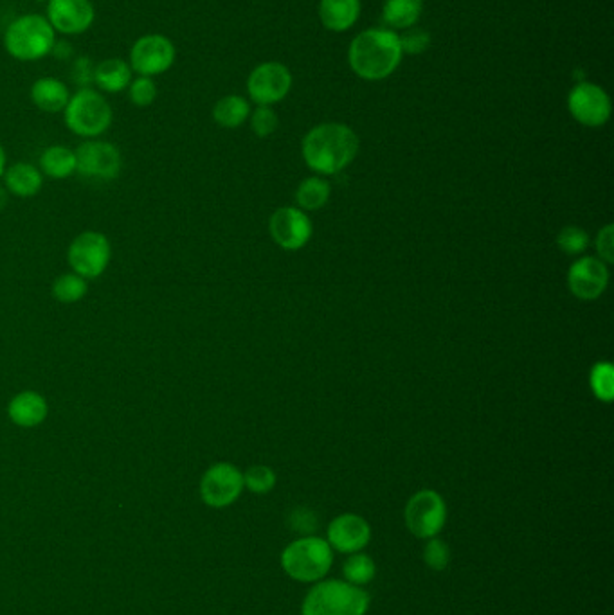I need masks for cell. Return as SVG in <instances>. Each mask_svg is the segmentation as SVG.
<instances>
[{
    "instance_id": "cell-1",
    "label": "cell",
    "mask_w": 614,
    "mask_h": 615,
    "mask_svg": "<svg viewBox=\"0 0 614 615\" xmlns=\"http://www.w3.org/2000/svg\"><path fill=\"white\" fill-rule=\"evenodd\" d=\"M359 152V137L352 128L339 123L319 125L303 141V157L310 170L321 175L343 171Z\"/></svg>"
},
{
    "instance_id": "cell-2",
    "label": "cell",
    "mask_w": 614,
    "mask_h": 615,
    "mask_svg": "<svg viewBox=\"0 0 614 615\" xmlns=\"http://www.w3.org/2000/svg\"><path fill=\"white\" fill-rule=\"evenodd\" d=\"M348 60L353 72L364 80H384L402 60L398 35L386 29L364 31L350 45Z\"/></svg>"
},
{
    "instance_id": "cell-3",
    "label": "cell",
    "mask_w": 614,
    "mask_h": 615,
    "mask_svg": "<svg viewBox=\"0 0 614 615\" xmlns=\"http://www.w3.org/2000/svg\"><path fill=\"white\" fill-rule=\"evenodd\" d=\"M56 31L46 15L28 13L15 18L4 33V47L19 62H38L53 53Z\"/></svg>"
},
{
    "instance_id": "cell-4",
    "label": "cell",
    "mask_w": 614,
    "mask_h": 615,
    "mask_svg": "<svg viewBox=\"0 0 614 615\" xmlns=\"http://www.w3.org/2000/svg\"><path fill=\"white\" fill-rule=\"evenodd\" d=\"M334 549L325 538L316 535L301 536L285 547L281 553V567L292 580L301 583L321 581L332 569Z\"/></svg>"
},
{
    "instance_id": "cell-5",
    "label": "cell",
    "mask_w": 614,
    "mask_h": 615,
    "mask_svg": "<svg viewBox=\"0 0 614 615\" xmlns=\"http://www.w3.org/2000/svg\"><path fill=\"white\" fill-rule=\"evenodd\" d=\"M370 596L348 581L328 580L317 583L303 601L301 615H364Z\"/></svg>"
},
{
    "instance_id": "cell-6",
    "label": "cell",
    "mask_w": 614,
    "mask_h": 615,
    "mask_svg": "<svg viewBox=\"0 0 614 615\" xmlns=\"http://www.w3.org/2000/svg\"><path fill=\"white\" fill-rule=\"evenodd\" d=\"M112 107L98 90L85 87L74 92L64 110L65 125L78 137L98 139L112 125Z\"/></svg>"
},
{
    "instance_id": "cell-7",
    "label": "cell",
    "mask_w": 614,
    "mask_h": 615,
    "mask_svg": "<svg viewBox=\"0 0 614 615\" xmlns=\"http://www.w3.org/2000/svg\"><path fill=\"white\" fill-rule=\"evenodd\" d=\"M112 258L110 241L103 232L85 231L78 234L69 249H67V261L73 268L74 274L83 279H98L109 268Z\"/></svg>"
},
{
    "instance_id": "cell-8",
    "label": "cell",
    "mask_w": 614,
    "mask_h": 615,
    "mask_svg": "<svg viewBox=\"0 0 614 615\" xmlns=\"http://www.w3.org/2000/svg\"><path fill=\"white\" fill-rule=\"evenodd\" d=\"M406 526L411 535L422 540L438 536L447 522V506L438 491L420 490L407 502Z\"/></svg>"
},
{
    "instance_id": "cell-9",
    "label": "cell",
    "mask_w": 614,
    "mask_h": 615,
    "mask_svg": "<svg viewBox=\"0 0 614 615\" xmlns=\"http://www.w3.org/2000/svg\"><path fill=\"white\" fill-rule=\"evenodd\" d=\"M177 60V47L161 33H150L137 38L130 49V67L139 76L154 78L170 71Z\"/></svg>"
},
{
    "instance_id": "cell-10",
    "label": "cell",
    "mask_w": 614,
    "mask_h": 615,
    "mask_svg": "<svg viewBox=\"0 0 614 615\" xmlns=\"http://www.w3.org/2000/svg\"><path fill=\"white\" fill-rule=\"evenodd\" d=\"M244 488V473L235 464L217 463L202 475L200 497L211 508H227L242 495Z\"/></svg>"
},
{
    "instance_id": "cell-11",
    "label": "cell",
    "mask_w": 614,
    "mask_h": 615,
    "mask_svg": "<svg viewBox=\"0 0 614 615\" xmlns=\"http://www.w3.org/2000/svg\"><path fill=\"white\" fill-rule=\"evenodd\" d=\"M118 146L100 139H87L76 150V171L87 179L114 180L121 171Z\"/></svg>"
},
{
    "instance_id": "cell-12",
    "label": "cell",
    "mask_w": 614,
    "mask_h": 615,
    "mask_svg": "<svg viewBox=\"0 0 614 615\" xmlns=\"http://www.w3.org/2000/svg\"><path fill=\"white\" fill-rule=\"evenodd\" d=\"M290 87L292 76L289 69L276 62L262 63L251 72L247 80L249 96L260 107H271L278 103L289 94Z\"/></svg>"
},
{
    "instance_id": "cell-13",
    "label": "cell",
    "mask_w": 614,
    "mask_h": 615,
    "mask_svg": "<svg viewBox=\"0 0 614 615\" xmlns=\"http://www.w3.org/2000/svg\"><path fill=\"white\" fill-rule=\"evenodd\" d=\"M569 112L580 125L602 126L611 117V99L593 83H578L568 99Z\"/></svg>"
},
{
    "instance_id": "cell-14",
    "label": "cell",
    "mask_w": 614,
    "mask_h": 615,
    "mask_svg": "<svg viewBox=\"0 0 614 615\" xmlns=\"http://www.w3.org/2000/svg\"><path fill=\"white\" fill-rule=\"evenodd\" d=\"M46 18L56 33L83 35L94 24L96 9L91 0H47Z\"/></svg>"
},
{
    "instance_id": "cell-15",
    "label": "cell",
    "mask_w": 614,
    "mask_h": 615,
    "mask_svg": "<svg viewBox=\"0 0 614 615\" xmlns=\"http://www.w3.org/2000/svg\"><path fill=\"white\" fill-rule=\"evenodd\" d=\"M269 231L272 240L276 241L281 249L299 250L307 245L312 236V223L307 213L298 207H281L272 214Z\"/></svg>"
},
{
    "instance_id": "cell-16",
    "label": "cell",
    "mask_w": 614,
    "mask_h": 615,
    "mask_svg": "<svg viewBox=\"0 0 614 615\" xmlns=\"http://www.w3.org/2000/svg\"><path fill=\"white\" fill-rule=\"evenodd\" d=\"M607 283H609V268L602 259L587 256L578 259L569 268V292L582 301L598 299L604 294Z\"/></svg>"
},
{
    "instance_id": "cell-17",
    "label": "cell",
    "mask_w": 614,
    "mask_h": 615,
    "mask_svg": "<svg viewBox=\"0 0 614 615\" xmlns=\"http://www.w3.org/2000/svg\"><path fill=\"white\" fill-rule=\"evenodd\" d=\"M326 536V542L339 553H361L362 549L370 544L371 527L359 515L344 513L330 522Z\"/></svg>"
},
{
    "instance_id": "cell-18",
    "label": "cell",
    "mask_w": 614,
    "mask_h": 615,
    "mask_svg": "<svg viewBox=\"0 0 614 615\" xmlns=\"http://www.w3.org/2000/svg\"><path fill=\"white\" fill-rule=\"evenodd\" d=\"M49 405L37 391H22L8 403V418L20 428L40 427L47 419Z\"/></svg>"
},
{
    "instance_id": "cell-19",
    "label": "cell",
    "mask_w": 614,
    "mask_h": 615,
    "mask_svg": "<svg viewBox=\"0 0 614 615\" xmlns=\"http://www.w3.org/2000/svg\"><path fill=\"white\" fill-rule=\"evenodd\" d=\"M29 96L33 105L46 112V114H58V112H64L69 99H71V92L67 89L64 81L58 80V78H40L31 85L29 90Z\"/></svg>"
},
{
    "instance_id": "cell-20",
    "label": "cell",
    "mask_w": 614,
    "mask_h": 615,
    "mask_svg": "<svg viewBox=\"0 0 614 615\" xmlns=\"http://www.w3.org/2000/svg\"><path fill=\"white\" fill-rule=\"evenodd\" d=\"M2 177L6 191L19 198L35 197L44 186L42 171L28 162H17L6 168Z\"/></svg>"
},
{
    "instance_id": "cell-21",
    "label": "cell",
    "mask_w": 614,
    "mask_h": 615,
    "mask_svg": "<svg viewBox=\"0 0 614 615\" xmlns=\"http://www.w3.org/2000/svg\"><path fill=\"white\" fill-rule=\"evenodd\" d=\"M132 67L121 58H107L94 67V83L109 94L123 92L132 81Z\"/></svg>"
},
{
    "instance_id": "cell-22",
    "label": "cell",
    "mask_w": 614,
    "mask_h": 615,
    "mask_svg": "<svg viewBox=\"0 0 614 615\" xmlns=\"http://www.w3.org/2000/svg\"><path fill=\"white\" fill-rule=\"evenodd\" d=\"M361 13L359 0H321L319 17L326 29L346 31L357 22Z\"/></svg>"
},
{
    "instance_id": "cell-23",
    "label": "cell",
    "mask_w": 614,
    "mask_h": 615,
    "mask_svg": "<svg viewBox=\"0 0 614 615\" xmlns=\"http://www.w3.org/2000/svg\"><path fill=\"white\" fill-rule=\"evenodd\" d=\"M40 171L49 179H69L76 173V152L62 144L49 146L40 155Z\"/></svg>"
},
{
    "instance_id": "cell-24",
    "label": "cell",
    "mask_w": 614,
    "mask_h": 615,
    "mask_svg": "<svg viewBox=\"0 0 614 615\" xmlns=\"http://www.w3.org/2000/svg\"><path fill=\"white\" fill-rule=\"evenodd\" d=\"M251 116V107L247 99L242 96H226L218 99L213 107V119L222 128H238L244 125L247 117Z\"/></svg>"
},
{
    "instance_id": "cell-25",
    "label": "cell",
    "mask_w": 614,
    "mask_h": 615,
    "mask_svg": "<svg viewBox=\"0 0 614 615\" xmlns=\"http://www.w3.org/2000/svg\"><path fill=\"white\" fill-rule=\"evenodd\" d=\"M424 0H386L384 20L391 27L407 29L415 26L422 15Z\"/></svg>"
},
{
    "instance_id": "cell-26",
    "label": "cell",
    "mask_w": 614,
    "mask_h": 615,
    "mask_svg": "<svg viewBox=\"0 0 614 615\" xmlns=\"http://www.w3.org/2000/svg\"><path fill=\"white\" fill-rule=\"evenodd\" d=\"M330 184L325 179L310 177L299 184L296 191V200L301 207V211H319L330 198Z\"/></svg>"
},
{
    "instance_id": "cell-27",
    "label": "cell",
    "mask_w": 614,
    "mask_h": 615,
    "mask_svg": "<svg viewBox=\"0 0 614 615\" xmlns=\"http://www.w3.org/2000/svg\"><path fill=\"white\" fill-rule=\"evenodd\" d=\"M89 292V283L82 276L69 272L64 276L56 277L51 294L58 303L74 304L80 303L83 297Z\"/></svg>"
},
{
    "instance_id": "cell-28",
    "label": "cell",
    "mask_w": 614,
    "mask_h": 615,
    "mask_svg": "<svg viewBox=\"0 0 614 615\" xmlns=\"http://www.w3.org/2000/svg\"><path fill=\"white\" fill-rule=\"evenodd\" d=\"M343 574L344 581L352 583L355 587H364L375 578L377 567L368 554L353 553L344 562Z\"/></svg>"
},
{
    "instance_id": "cell-29",
    "label": "cell",
    "mask_w": 614,
    "mask_h": 615,
    "mask_svg": "<svg viewBox=\"0 0 614 615\" xmlns=\"http://www.w3.org/2000/svg\"><path fill=\"white\" fill-rule=\"evenodd\" d=\"M591 391L600 402L611 403L614 400V369L611 362H598L589 375Z\"/></svg>"
},
{
    "instance_id": "cell-30",
    "label": "cell",
    "mask_w": 614,
    "mask_h": 615,
    "mask_svg": "<svg viewBox=\"0 0 614 615\" xmlns=\"http://www.w3.org/2000/svg\"><path fill=\"white\" fill-rule=\"evenodd\" d=\"M244 486L256 495H265L276 486V473L269 466L256 464L244 473Z\"/></svg>"
},
{
    "instance_id": "cell-31",
    "label": "cell",
    "mask_w": 614,
    "mask_h": 615,
    "mask_svg": "<svg viewBox=\"0 0 614 615\" xmlns=\"http://www.w3.org/2000/svg\"><path fill=\"white\" fill-rule=\"evenodd\" d=\"M157 96H159V89H157L154 78L139 76L136 80L130 81L128 85V98L136 107L146 108L154 105Z\"/></svg>"
},
{
    "instance_id": "cell-32",
    "label": "cell",
    "mask_w": 614,
    "mask_h": 615,
    "mask_svg": "<svg viewBox=\"0 0 614 615\" xmlns=\"http://www.w3.org/2000/svg\"><path fill=\"white\" fill-rule=\"evenodd\" d=\"M424 562L431 571H445L451 562V549L440 538H429L424 547Z\"/></svg>"
},
{
    "instance_id": "cell-33",
    "label": "cell",
    "mask_w": 614,
    "mask_h": 615,
    "mask_svg": "<svg viewBox=\"0 0 614 615\" xmlns=\"http://www.w3.org/2000/svg\"><path fill=\"white\" fill-rule=\"evenodd\" d=\"M587 243H589L587 232L584 229H580V227H575V225L564 227L559 232V236H557V245L568 256H577L580 252H584Z\"/></svg>"
},
{
    "instance_id": "cell-34",
    "label": "cell",
    "mask_w": 614,
    "mask_h": 615,
    "mask_svg": "<svg viewBox=\"0 0 614 615\" xmlns=\"http://www.w3.org/2000/svg\"><path fill=\"white\" fill-rule=\"evenodd\" d=\"M289 526L292 531H296L301 536L314 535L319 527V517L314 509H292L289 515Z\"/></svg>"
},
{
    "instance_id": "cell-35",
    "label": "cell",
    "mask_w": 614,
    "mask_h": 615,
    "mask_svg": "<svg viewBox=\"0 0 614 615\" xmlns=\"http://www.w3.org/2000/svg\"><path fill=\"white\" fill-rule=\"evenodd\" d=\"M398 44L402 53L422 54L431 44V36L424 29L418 27H407L406 33L398 36Z\"/></svg>"
},
{
    "instance_id": "cell-36",
    "label": "cell",
    "mask_w": 614,
    "mask_h": 615,
    "mask_svg": "<svg viewBox=\"0 0 614 615\" xmlns=\"http://www.w3.org/2000/svg\"><path fill=\"white\" fill-rule=\"evenodd\" d=\"M278 116L271 107H258L251 116V128L258 137H269L278 128Z\"/></svg>"
},
{
    "instance_id": "cell-37",
    "label": "cell",
    "mask_w": 614,
    "mask_h": 615,
    "mask_svg": "<svg viewBox=\"0 0 614 615\" xmlns=\"http://www.w3.org/2000/svg\"><path fill=\"white\" fill-rule=\"evenodd\" d=\"M596 252L604 261L605 265H611L614 261V229L613 225H605L596 236Z\"/></svg>"
},
{
    "instance_id": "cell-38",
    "label": "cell",
    "mask_w": 614,
    "mask_h": 615,
    "mask_svg": "<svg viewBox=\"0 0 614 615\" xmlns=\"http://www.w3.org/2000/svg\"><path fill=\"white\" fill-rule=\"evenodd\" d=\"M94 63L92 60H89L87 56H82V58H78L73 65V80L85 89V87H89L92 81H94Z\"/></svg>"
},
{
    "instance_id": "cell-39",
    "label": "cell",
    "mask_w": 614,
    "mask_h": 615,
    "mask_svg": "<svg viewBox=\"0 0 614 615\" xmlns=\"http://www.w3.org/2000/svg\"><path fill=\"white\" fill-rule=\"evenodd\" d=\"M4 171H6V152H4V148L0 144V179H2Z\"/></svg>"
},
{
    "instance_id": "cell-40",
    "label": "cell",
    "mask_w": 614,
    "mask_h": 615,
    "mask_svg": "<svg viewBox=\"0 0 614 615\" xmlns=\"http://www.w3.org/2000/svg\"><path fill=\"white\" fill-rule=\"evenodd\" d=\"M8 195H10V193L6 191V188H2V186H0V211H2V209L6 207V204H8Z\"/></svg>"
}]
</instances>
